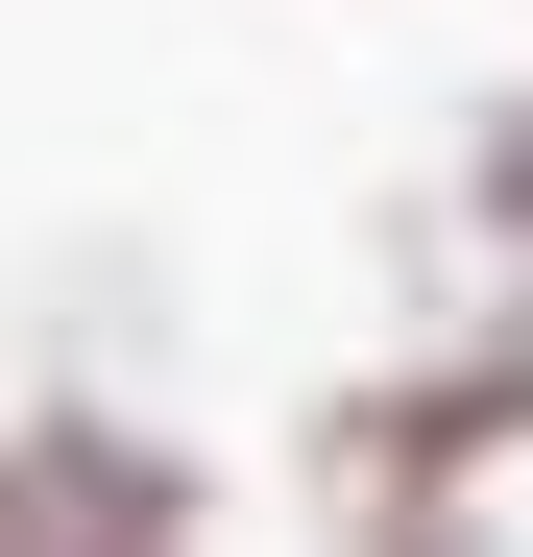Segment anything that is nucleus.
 Returning <instances> with one entry per match:
<instances>
[{
	"label": "nucleus",
	"mask_w": 533,
	"mask_h": 557,
	"mask_svg": "<svg viewBox=\"0 0 533 557\" xmlns=\"http://www.w3.org/2000/svg\"><path fill=\"white\" fill-rule=\"evenodd\" d=\"M533 436V315H485L461 363H388V388H339L315 412V509H364V533H461V485Z\"/></svg>",
	"instance_id": "nucleus-1"
},
{
	"label": "nucleus",
	"mask_w": 533,
	"mask_h": 557,
	"mask_svg": "<svg viewBox=\"0 0 533 557\" xmlns=\"http://www.w3.org/2000/svg\"><path fill=\"white\" fill-rule=\"evenodd\" d=\"M0 533H195V460L122 412H25L0 436Z\"/></svg>",
	"instance_id": "nucleus-2"
},
{
	"label": "nucleus",
	"mask_w": 533,
	"mask_h": 557,
	"mask_svg": "<svg viewBox=\"0 0 533 557\" xmlns=\"http://www.w3.org/2000/svg\"><path fill=\"white\" fill-rule=\"evenodd\" d=\"M461 146H485V170H461V195H485V243H509V267H533V98H485V122H461Z\"/></svg>",
	"instance_id": "nucleus-3"
}]
</instances>
